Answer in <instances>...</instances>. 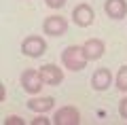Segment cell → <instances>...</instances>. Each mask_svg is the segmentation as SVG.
<instances>
[{
    "label": "cell",
    "instance_id": "obj_1",
    "mask_svg": "<svg viewBox=\"0 0 127 125\" xmlns=\"http://www.w3.org/2000/svg\"><path fill=\"white\" fill-rule=\"evenodd\" d=\"M87 55H85V49L83 45H70L62 51V64L64 68H68L70 72H81L83 68L87 66Z\"/></svg>",
    "mask_w": 127,
    "mask_h": 125
},
{
    "label": "cell",
    "instance_id": "obj_2",
    "mask_svg": "<svg viewBox=\"0 0 127 125\" xmlns=\"http://www.w3.org/2000/svg\"><path fill=\"white\" fill-rule=\"evenodd\" d=\"M19 83H21L23 91L30 93V95L40 93V89L45 87V81H42V76H40V70H34V68L23 70L21 76H19Z\"/></svg>",
    "mask_w": 127,
    "mask_h": 125
},
{
    "label": "cell",
    "instance_id": "obj_3",
    "mask_svg": "<svg viewBox=\"0 0 127 125\" xmlns=\"http://www.w3.org/2000/svg\"><path fill=\"white\" fill-rule=\"evenodd\" d=\"M21 53L26 55V57H42V55L47 53V40L42 38V36L38 34H30L23 38L21 42Z\"/></svg>",
    "mask_w": 127,
    "mask_h": 125
},
{
    "label": "cell",
    "instance_id": "obj_4",
    "mask_svg": "<svg viewBox=\"0 0 127 125\" xmlns=\"http://www.w3.org/2000/svg\"><path fill=\"white\" fill-rule=\"evenodd\" d=\"M81 123V112L76 106H62L55 110L53 117V125H78Z\"/></svg>",
    "mask_w": 127,
    "mask_h": 125
},
{
    "label": "cell",
    "instance_id": "obj_5",
    "mask_svg": "<svg viewBox=\"0 0 127 125\" xmlns=\"http://www.w3.org/2000/svg\"><path fill=\"white\" fill-rule=\"evenodd\" d=\"M42 32L47 36H64L68 32V19L62 17V15H51L42 23Z\"/></svg>",
    "mask_w": 127,
    "mask_h": 125
},
{
    "label": "cell",
    "instance_id": "obj_6",
    "mask_svg": "<svg viewBox=\"0 0 127 125\" xmlns=\"http://www.w3.org/2000/svg\"><path fill=\"white\" fill-rule=\"evenodd\" d=\"M38 70H40V76L45 81V85L57 87V85L64 83V70L59 66H55V64H42Z\"/></svg>",
    "mask_w": 127,
    "mask_h": 125
},
{
    "label": "cell",
    "instance_id": "obj_7",
    "mask_svg": "<svg viewBox=\"0 0 127 125\" xmlns=\"http://www.w3.org/2000/svg\"><path fill=\"white\" fill-rule=\"evenodd\" d=\"M93 19H95V11L91 9L89 4L81 2V4L74 6V11H72V21L76 23L78 28H87V26H91V23H93Z\"/></svg>",
    "mask_w": 127,
    "mask_h": 125
},
{
    "label": "cell",
    "instance_id": "obj_8",
    "mask_svg": "<svg viewBox=\"0 0 127 125\" xmlns=\"http://www.w3.org/2000/svg\"><path fill=\"white\" fill-rule=\"evenodd\" d=\"M112 81H114V76H112V72L108 68H97L93 72V76H91V87L95 91H106L112 85Z\"/></svg>",
    "mask_w": 127,
    "mask_h": 125
},
{
    "label": "cell",
    "instance_id": "obj_9",
    "mask_svg": "<svg viewBox=\"0 0 127 125\" xmlns=\"http://www.w3.org/2000/svg\"><path fill=\"white\" fill-rule=\"evenodd\" d=\"M83 49H85V55L89 62H95V59H100L102 55L106 53V45L102 38H89L83 42Z\"/></svg>",
    "mask_w": 127,
    "mask_h": 125
},
{
    "label": "cell",
    "instance_id": "obj_10",
    "mask_svg": "<svg viewBox=\"0 0 127 125\" xmlns=\"http://www.w3.org/2000/svg\"><path fill=\"white\" fill-rule=\"evenodd\" d=\"M53 106H55V100L51 98V95H34V98L28 100V108H30L32 112H38V115L49 112Z\"/></svg>",
    "mask_w": 127,
    "mask_h": 125
},
{
    "label": "cell",
    "instance_id": "obj_11",
    "mask_svg": "<svg viewBox=\"0 0 127 125\" xmlns=\"http://www.w3.org/2000/svg\"><path fill=\"white\" fill-rule=\"evenodd\" d=\"M104 13L110 19H123L127 15V0H106Z\"/></svg>",
    "mask_w": 127,
    "mask_h": 125
},
{
    "label": "cell",
    "instance_id": "obj_12",
    "mask_svg": "<svg viewBox=\"0 0 127 125\" xmlns=\"http://www.w3.org/2000/svg\"><path fill=\"white\" fill-rule=\"evenodd\" d=\"M114 85L119 91H127V66H121L114 76Z\"/></svg>",
    "mask_w": 127,
    "mask_h": 125
},
{
    "label": "cell",
    "instance_id": "obj_13",
    "mask_svg": "<svg viewBox=\"0 0 127 125\" xmlns=\"http://www.w3.org/2000/svg\"><path fill=\"white\" fill-rule=\"evenodd\" d=\"M26 121L21 119V117H17V115H11V117H6L4 119V125H23Z\"/></svg>",
    "mask_w": 127,
    "mask_h": 125
},
{
    "label": "cell",
    "instance_id": "obj_14",
    "mask_svg": "<svg viewBox=\"0 0 127 125\" xmlns=\"http://www.w3.org/2000/svg\"><path fill=\"white\" fill-rule=\"evenodd\" d=\"M45 4L49 6V9H62V6L66 4V0H45Z\"/></svg>",
    "mask_w": 127,
    "mask_h": 125
},
{
    "label": "cell",
    "instance_id": "obj_15",
    "mask_svg": "<svg viewBox=\"0 0 127 125\" xmlns=\"http://www.w3.org/2000/svg\"><path fill=\"white\" fill-rule=\"evenodd\" d=\"M119 115H121V119L127 121V98H123L121 104H119Z\"/></svg>",
    "mask_w": 127,
    "mask_h": 125
},
{
    "label": "cell",
    "instance_id": "obj_16",
    "mask_svg": "<svg viewBox=\"0 0 127 125\" xmlns=\"http://www.w3.org/2000/svg\"><path fill=\"white\" fill-rule=\"evenodd\" d=\"M53 119H47V117H36V119H32V125H51Z\"/></svg>",
    "mask_w": 127,
    "mask_h": 125
},
{
    "label": "cell",
    "instance_id": "obj_17",
    "mask_svg": "<svg viewBox=\"0 0 127 125\" xmlns=\"http://www.w3.org/2000/svg\"><path fill=\"white\" fill-rule=\"evenodd\" d=\"M4 98H6V89H4V85H2V87H0V100L4 102Z\"/></svg>",
    "mask_w": 127,
    "mask_h": 125
}]
</instances>
